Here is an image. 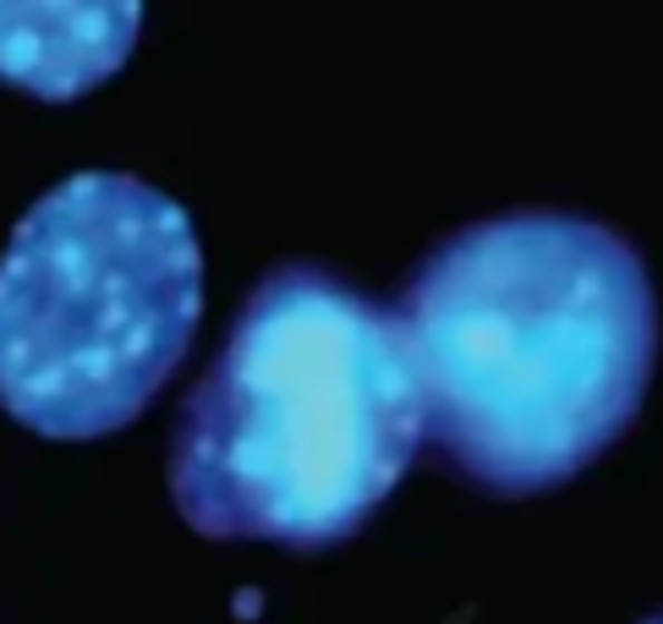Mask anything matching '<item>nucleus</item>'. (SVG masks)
Returning <instances> with one entry per match:
<instances>
[{
	"label": "nucleus",
	"mask_w": 663,
	"mask_h": 624,
	"mask_svg": "<svg viewBox=\"0 0 663 624\" xmlns=\"http://www.w3.org/2000/svg\"><path fill=\"white\" fill-rule=\"evenodd\" d=\"M422 438L482 494L593 466L642 411L659 302L642 252L587 214L516 208L450 231L400 291Z\"/></svg>",
	"instance_id": "obj_1"
},
{
	"label": "nucleus",
	"mask_w": 663,
	"mask_h": 624,
	"mask_svg": "<svg viewBox=\"0 0 663 624\" xmlns=\"http://www.w3.org/2000/svg\"><path fill=\"white\" fill-rule=\"evenodd\" d=\"M422 443L390 308L319 263H274L170 428V499L214 543L319 554L368 526Z\"/></svg>",
	"instance_id": "obj_2"
},
{
	"label": "nucleus",
	"mask_w": 663,
	"mask_h": 624,
	"mask_svg": "<svg viewBox=\"0 0 663 624\" xmlns=\"http://www.w3.org/2000/svg\"><path fill=\"white\" fill-rule=\"evenodd\" d=\"M203 312L193 214L127 170H77L0 252V406L39 438H105L165 389Z\"/></svg>",
	"instance_id": "obj_3"
},
{
	"label": "nucleus",
	"mask_w": 663,
	"mask_h": 624,
	"mask_svg": "<svg viewBox=\"0 0 663 624\" xmlns=\"http://www.w3.org/2000/svg\"><path fill=\"white\" fill-rule=\"evenodd\" d=\"M137 22V6H0V77L39 99H77L127 61Z\"/></svg>",
	"instance_id": "obj_4"
}]
</instances>
